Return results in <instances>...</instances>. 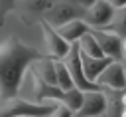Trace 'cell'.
I'll use <instances>...</instances> for the list:
<instances>
[{"label": "cell", "mask_w": 126, "mask_h": 117, "mask_svg": "<svg viewBox=\"0 0 126 117\" xmlns=\"http://www.w3.org/2000/svg\"><path fill=\"white\" fill-rule=\"evenodd\" d=\"M41 56V52L14 36L0 42V99L18 95L28 67Z\"/></svg>", "instance_id": "cell-1"}, {"label": "cell", "mask_w": 126, "mask_h": 117, "mask_svg": "<svg viewBox=\"0 0 126 117\" xmlns=\"http://www.w3.org/2000/svg\"><path fill=\"white\" fill-rule=\"evenodd\" d=\"M0 101V117H45L55 107V103H35L18 95Z\"/></svg>", "instance_id": "cell-2"}, {"label": "cell", "mask_w": 126, "mask_h": 117, "mask_svg": "<svg viewBox=\"0 0 126 117\" xmlns=\"http://www.w3.org/2000/svg\"><path fill=\"white\" fill-rule=\"evenodd\" d=\"M85 16V8L77 2V0H51V6L47 8V12L43 14L41 20H45L49 26L57 28L65 22L77 20Z\"/></svg>", "instance_id": "cell-3"}, {"label": "cell", "mask_w": 126, "mask_h": 117, "mask_svg": "<svg viewBox=\"0 0 126 117\" xmlns=\"http://www.w3.org/2000/svg\"><path fill=\"white\" fill-rule=\"evenodd\" d=\"M63 63L73 79V85L79 89V91H93V89H98L93 81H89L83 73V67H81V56H79V48L77 44H71V50L69 54L63 58Z\"/></svg>", "instance_id": "cell-4"}, {"label": "cell", "mask_w": 126, "mask_h": 117, "mask_svg": "<svg viewBox=\"0 0 126 117\" xmlns=\"http://www.w3.org/2000/svg\"><path fill=\"white\" fill-rule=\"evenodd\" d=\"M108 109V97L104 89H93V91H83V101L79 111L73 117H98L106 113Z\"/></svg>", "instance_id": "cell-5"}, {"label": "cell", "mask_w": 126, "mask_h": 117, "mask_svg": "<svg viewBox=\"0 0 126 117\" xmlns=\"http://www.w3.org/2000/svg\"><path fill=\"white\" fill-rule=\"evenodd\" d=\"M93 38L96 40L102 56L110 58V59H122V38L106 28H89Z\"/></svg>", "instance_id": "cell-6"}, {"label": "cell", "mask_w": 126, "mask_h": 117, "mask_svg": "<svg viewBox=\"0 0 126 117\" xmlns=\"http://www.w3.org/2000/svg\"><path fill=\"white\" fill-rule=\"evenodd\" d=\"M39 28H41V34H43L45 50H47L45 56H49V58H53V59H63V58L69 54L71 44L65 42V40L57 34V30H55L53 26H49L45 20H39Z\"/></svg>", "instance_id": "cell-7"}, {"label": "cell", "mask_w": 126, "mask_h": 117, "mask_svg": "<svg viewBox=\"0 0 126 117\" xmlns=\"http://www.w3.org/2000/svg\"><path fill=\"white\" fill-rule=\"evenodd\" d=\"M98 89H112V91H124L126 89V81H124V71H122V59H114L110 61L100 75L94 79Z\"/></svg>", "instance_id": "cell-8"}, {"label": "cell", "mask_w": 126, "mask_h": 117, "mask_svg": "<svg viewBox=\"0 0 126 117\" xmlns=\"http://www.w3.org/2000/svg\"><path fill=\"white\" fill-rule=\"evenodd\" d=\"M112 14H114V8H112L106 0H94V2L85 10L83 22H85L89 28H106L108 22L112 20Z\"/></svg>", "instance_id": "cell-9"}, {"label": "cell", "mask_w": 126, "mask_h": 117, "mask_svg": "<svg viewBox=\"0 0 126 117\" xmlns=\"http://www.w3.org/2000/svg\"><path fill=\"white\" fill-rule=\"evenodd\" d=\"M81 56V67H83V73H85V77L89 79V81H93L94 83V79L100 75V71L110 63V61H114V59H110V58H106V56H102V58H87V56H83V54H79ZM96 85V83H94Z\"/></svg>", "instance_id": "cell-10"}, {"label": "cell", "mask_w": 126, "mask_h": 117, "mask_svg": "<svg viewBox=\"0 0 126 117\" xmlns=\"http://www.w3.org/2000/svg\"><path fill=\"white\" fill-rule=\"evenodd\" d=\"M30 67H32V71H33L41 81H45L47 85H55V59H53V58L41 56V58H37Z\"/></svg>", "instance_id": "cell-11"}, {"label": "cell", "mask_w": 126, "mask_h": 117, "mask_svg": "<svg viewBox=\"0 0 126 117\" xmlns=\"http://www.w3.org/2000/svg\"><path fill=\"white\" fill-rule=\"evenodd\" d=\"M49 6H51V0H16V8H20V14L24 18L41 20Z\"/></svg>", "instance_id": "cell-12"}, {"label": "cell", "mask_w": 126, "mask_h": 117, "mask_svg": "<svg viewBox=\"0 0 126 117\" xmlns=\"http://www.w3.org/2000/svg\"><path fill=\"white\" fill-rule=\"evenodd\" d=\"M55 30H57V34H59L65 42L75 44L83 34H87V32H89V26L83 22V18H77V20H71V22H65V24L57 26Z\"/></svg>", "instance_id": "cell-13"}, {"label": "cell", "mask_w": 126, "mask_h": 117, "mask_svg": "<svg viewBox=\"0 0 126 117\" xmlns=\"http://www.w3.org/2000/svg\"><path fill=\"white\" fill-rule=\"evenodd\" d=\"M75 44H77V48H79V54H83V56H87V58H102V52H100L96 40L93 38L91 30H89L87 34H83Z\"/></svg>", "instance_id": "cell-14"}, {"label": "cell", "mask_w": 126, "mask_h": 117, "mask_svg": "<svg viewBox=\"0 0 126 117\" xmlns=\"http://www.w3.org/2000/svg\"><path fill=\"white\" fill-rule=\"evenodd\" d=\"M55 85L59 89H63V91H69V89L75 87L73 79H71V75H69V71H67V67L63 63V59H55Z\"/></svg>", "instance_id": "cell-15"}, {"label": "cell", "mask_w": 126, "mask_h": 117, "mask_svg": "<svg viewBox=\"0 0 126 117\" xmlns=\"http://www.w3.org/2000/svg\"><path fill=\"white\" fill-rule=\"evenodd\" d=\"M106 30H110V32H114V34H118L120 38H124V36H126V6H122V8L114 10L112 20L108 22Z\"/></svg>", "instance_id": "cell-16"}, {"label": "cell", "mask_w": 126, "mask_h": 117, "mask_svg": "<svg viewBox=\"0 0 126 117\" xmlns=\"http://www.w3.org/2000/svg\"><path fill=\"white\" fill-rule=\"evenodd\" d=\"M16 8V0H0V26H4L8 14Z\"/></svg>", "instance_id": "cell-17"}, {"label": "cell", "mask_w": 126, "mask_h": 117, "mask_svg": "<svg viewBox=\"0 0 126 117\" xmlns=\"http://www.w3.org/2000/svg\"><path fill=\"white\" fill-rule=\"evenodd\" d=\"M45 117H73V113L65 107V105H55L51 109V113H47Z\"/></svg>", "instance_id": "cell-18"}, {"label": "cell", "mask_w": 126, "mask_h": 117, "mask_svg": "<svg viewBox=\"0 0 126 117\" xmlns=\"http://www.w3.org/2000/svg\"><path fill=\"white\" fill-rule=\"evenodd\" d=\"M114 10H118V8H122V6H126V0H106Z\"/></svg>", "instance_id": "cell-19"}, {"label": "cell", "mask_w": 126, "mask_h": 117, "mask_svg": "<svg viewBox=\"0 0 126 117\" xmlns=\"http://www.w3.org/2000/svg\"><path fill=\"white\" fill-rule=\"evenodd\" d=\"M77 2H79V4H81V6L85 8V10H87V8H89V6H91V4L94 2V0H77Z\"/></svg>", "instance_id": "cell-20"}, {"label": "cell", "mask_w": 126, "mask_h": 117, "mask_svg": "<svg viewBox=\"0 0 126 117\" xmlns=\"http://www.w3.org/2000/svg\"><path fill=\"white\" fill-rule=\"evenodd\" d=\"M120 105H122V109H126V89H124V93L120 95Z\"/></svg>", "instance_id": "cell-21"}, {"label": "cell", "mask_w": 126, "mask_h": 117, "mask_svg": "<svg viewBox=\"0 0 126 117\" xmlns=\"http://www.w3.org/2000/svg\"><path fill=\"white\" fill-rule=\"evenodd\" d=\"M122 59H126V36L122 38Z\"/></svg>", "instance_id": "cell-22"}, {"label": "cell", "mask_w": 126, "mask_h": 117, "mask_svg": "<svg viewBox=\"0 0 126 117\" xmlns=\"http://www.w3.org/2000/svg\"><path fill=\"white\" fill-rule=\"evenodd\" d=\"M122 71H124V81H126V59H122Z\"/></svg>", "instance_id": "cell-23"}, {"label": "cell", "mask_w": 126, "mask_h": 117, "mask_svg": "<svg viewBox=\"0 0 126 117\" xmlns=\"http://www.w3.org/2000/svg\"><path fill=\"white\" fill-rule=\"evenodd\" d=\"M120 117H126V109H122V113H120Z\"/></svg>", "instance_id": "cell-24"}]
</instances>
